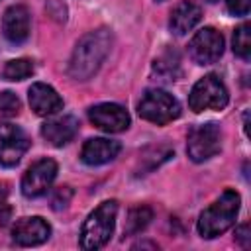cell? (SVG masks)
<instances>
[{"instance_id":"obj_9","label":"cell","mask_w":251,"mask_h":251,"mask_svg":"<svg viewBox=\"0 0 251 251\" xmlns=\"http://www.w3.org/2000/svg\"><path fill=\"white\" fill-rule=\"evenodd\" d=\"M29 149V137L14 124H0V165L14 167Z\"/></svg>"},{"instance_id":"obj_7","label":"cell","mask_w":251,"mask_h":251,"mask_svg":"<svg viewBox=\"0 0 251 251\" xmlns=\"http://www.w3.org/2000/svg\"><path fill=\"white\" fill-rule=\"evenodd\" d=\"M224 53V37L214 27H202L188 43V55L196 65H212Z\"/></svg>"},{"instance_id":"obj_18","label":"cell","mask_w":251,"mask_h":251,"mask_svg":"<svg viewBox=\"0 0 251 251\" xmlns=\"http://www.w3.org/2000/svg\"><path fill=\"white\" fill-rule=\"evenodd\" d=\"M151 220H153V210L149 206H135L127 214L124 233L126 235H137V233H141L149 226Z\"/></svg>"},{"instance_id":"obj_10","label":"cell","mask_w":251,"mask_h":251,"mask_svg":"<svg viewBox=\"0 0 251 251\" xmlns=\"http://www.w3.org/2000/svg\"><path fill=\"white\" fill-rule=\"evenodd\" d=\"M88 118L96 127H100L108 133H118V131H124L129 127L127 110L114 102H102V104L92 106L88 110Z\"/></svg>"},{"instance_id":"obj_1","label":"cell","mask_w":251,"mask_h":251,"mask_svg":"<svg viewBox=\"0 0 251 251\" xmlns=\"http://www.w3.org/2000/svg\"><path fill=\"white\" fill-rule=\"evenodd\" d=\"M112 39L114 37L108 27H98L84 33L73 49L69 61V76L75 80H88L94 76L110 53Z\"/></svg>"},{"instance_id":"obj_13","label":"cell","mask_w":251,"mask_h":251,"mask_svg":"<svg viewBox=\"0 0 251 251\" xmlns=\"http://www.w3.org/2000/svg\"><path fill=\"white\" fill-rule=\"evenodd\" d=\"M120 149H122L120 141L106 139V137H92L82 145L80 159H82V163H86L90 167H98V165L114 161L118 157Z\"/></svg>"},{"instance_id":"obj_3","label":"cell","mask_w":251,"mask_h":251,"mask_svg":"<svg viewBox=\"0 0 251 251\" xmlns=\"http://www.w3.org/2000/svg\"><path fill=\"white\" fill-rule=\"evenodd\" d=\"M116 216H118V202L116 200H106L102 202L94 212L88 214L80 227V237L78 245L84 251H96L104 247L116 227Z\"/></svg>"},{"instance_id":"obj_2","label":"cell","mask_w":251,"mask_h":251,"mask_svg":"<svg viewBox=\"0 0 251 251\" xmlns=\"http://www.w3.org/2000/svg\"><path fill=\"white\" fill-rule=\"evenodd\" d=\"M239 204H241V198L235 190H229V188L224 190L222 196L200 214L198 224H196L198 233L204 239H212L227 231L235 224Z\"/></svg>"},{"instance_id":"obj_20","label":"cell","mask_w":251,"mask_h":251,"mask_svg":"<svg viewBox=\"0 0 251 251\" xmlns=\"http://www.w3.org/2000/svg\"><path fill=\"white\" fill-rule=\"evenodd\" d=\"M33 73V63L29 59H12L4 67V78L6 80H24Z\"/></svg>"},{"instance_id":"obj_27","label":"cell","mask_w":251,"mask_h":251,"mask_svg":"<svg viewBox=\"0 0 251 251\" xmlns=\"http://www.w3.org/2000/svg\"><path fill=\"white\" fill-rule=\"evenodd\" d=\"M145 247H149V249H157V245H155V243H149V241H139V243H135L131 249H145Z\"/></svg>"},{"instance_id":"obj_25","label":"cell","mask_w":251,"mask_h":251,"mask_svg":"<svg viewBox=\"0 0 251 251\" xmlns=\"http://www.w3.org/2000/svg\"><path fill=\"white\" fill-rule=\"evenodd\" d=\"M226 4L233 16H247L251 8V0H226Z\"/></svg>"},{"instance_id":"obj_6","label":"cell","mask_w":251,"mask_h":251,"mask_svg":"<svg viewBox=\"0 0 251 251\" xmlns=\"http://www.w3.org/2000/svg\"><path fill=\"white\" fill-rule=\"evenodd\" d=\"M222 149V129L218 124L208 122L190 129L186 141V153L194 163L208 161Z\"/></svg>"},{"instance_id":"obj_15","label":"cell","mask_w":251,"mask_h":251,"mask_svg":"<svg viewBox=\"0 0 251 251\" xmlns=\"http://www.w3.org/2000/svg\"><path fill=\"white\" fill-rule=\"evenodd\" d=\"M78 131V120L75 116H59L53 118L49 122H45L41 126V135L45 141H49L55 147H63L69 141H73V137Z\"/></svg>"},{"instance_id":"obj_21","label":"cell","mask_w":251,"mask_h":251,"mask_svg":"<svg viewBox=\"0 0 251 251\" xmlns=\"http://www.w3.org/2000/svg\"><path fill=\"white\" fill-rule=\"evenodd\" d=\"M20 108H22V102L14 92H10V90L0 92V116H4V118L18 116Z\"/></svg>"},{"instance_id":"obj_4","label":"cell","mask_w":251,"mask_h":251,"mask_svg":"<svg viewBox=\"0 0 251 251\" xmlns=\"http://www.w3.org/2000/svg\"><path fill=\"white\" fill-rule=\"evenodd\" d=\"M137 114L147 122L165 126L180 116V104L163 88H147L137 104Z\"/></svg>"},{"instance_id":"obj_14","label":"cell","mask_w":251,"mask_h":251,"mask_svg":"<svg viewBox=\"0 0 251 251\" xmlns=\"http://www.w3.org/2000/svg\"><path fill=\"white\" fill-rule=\"evenodd\" d=\"M29 106L37 116H51L63 108V98L57 94V90L45 82H35L27 90Z\"/></svg>"},{"instance_id":"obj_12","label":"cell","mask_w":251,"mask_h":251,"mask_svg":"<svg viewBox=\"0 0 251 251\" xmlns=\"http://www.w3.org/2000/svg\"><path fill=\"white\" fill-rule=\"evenodd\" d=\"M29 12L25 6L22 4H16V6H10L6 12H4V18H2V33L4 37L10 41V43H24L27 37H29Z\"/></svg>"},{"instance_id":"obj_29","label":"cell","mask_w":251,"mask_h":251,"mask_svg":"<svg viewBox=\"0 0 251 251\" xmlns=\"http://www.w3.org/2000/svg\"><path fill=\"white\" fill-rule=\"evenodd\" d=\"M157 2H163V0H157Z\"/></svg>"},{"instance_id":"obj_5","label":"cell","mask_w":251,"mask_h":251,"mask_svg":"<svg viewBox=\"0 0 251 251\" xmlns=\"http://www.w3.org/2000/svg\"><path fill=\"white\" fill-rule=\"evenodd\" d=\"M229 102L227 88L224 80L210 73L202 76L188 94V106L192 112H204V110H224Z\"/></svg>"},{"instance_id":"obj_17","label":"cell","mask_w":251,"mask_h":251,"mask_svg":"<svg viewBox=\"0 0 251 251\" xmlns=\"http://www.w3.org/2000/svg\"><path fill=\"white\" fill-rule=\"evenodd\" d=\"M153 76H157L163 82H173L180 76V57L178 53L173 51H165L159 59L153 61V69H151Z\"/></svg>"},{"instance_id":"obj_28","label":"cell","mask_w":251,"mask_h":251,"mask_svg":"<svg viewBox=\"0 0 251 251\" xmlns=\"http://www.w3.org/2000/svg\"><path fill=\"white\" fill-rule=\"evenodd\" d=\"M206 2H218V0H206Z\"/></svg>"},{"instance_id":"obj_23","label":"cell","mask_w":251,"mask_h":251,"mask_svg":"<svg viewBox=\"0 0 251 251\" xmlns=\"http://www.w3.org/2000/svg\"><path fill=\"white\" fill-rule=\"evenodd\" d=\"M12 216V206L8 204V182H0V222L8 224Z\"/></svg>"},{"instance_id":"obj_26","label":"cell","mask_w":251,"mask_h":251,"mask_svg":"<svg viewBox=\"0 0 251 251\" xmlns=\"http://www.w3.org/2000/svg\"><path fill=\"white\" fill-rule=\"evenodd\" d=\"M235 241H237L239 245H243V247H249L251 235H249V226H247V224H243V226H239V227L235 229Z\"/></svg>"},{"instance_id":"obj_8","label":"cell","mask_w":251,"mask_h":251,"mask_svg":"<svg viewBox=\"0 0 251 251\" xmlns=\"http://www.w3.org/2000/svg\"><path fill=\"white\" fill-rule=\"evenodd\" d=\"M55 176H57V163L53 159H39V161H35L24 173V178H22V192H24V196H27V198L43 196L51 188Z\"/></svg>"},{"instance_id":"obj_24","label":"cell","mask_w":251,"mask_h":251,"mask_svg":"<svg viewBox=\"0 0 251 251\" xmlns=\"http://www.w3.org/2000/svg\"><path fill=\"white\" fill-rule=\"evenodd\" d=\"M71 196H73V190H71L69 186H61V188H57V192H55V196H53V200H51L53 210H63V208H67Z\"/></svg>"},{"instance_id":"obj_22","label":"cell","mask_w":251,"mask_h":251,"mask_svg":"<svg viewBox=\"0 0 251 251\" xmlns=\"http://www.w3.org/2000/svg\"><path fill=\"white\" fill-rule=\"evenodd\" d=\"M45 10H47V14H49L55 22H59V24H65V22H67V6H65L61 0H47Z\"/></svg>"},{"instance_id":"obj_16","label":"cell","mask_w":251,"mask_h":251,"mask_svg":"<svg viewBox=\"0 0 251 251\" xmlns=\"http://www.w3.org/2000/svg\"><path fill=\"white\" fill-rule=\"evenodd\" d=\"M202 20V10L198 4L190 2V0H182L178 2L169 18V27L175 35H184L188 33L198 22Z\"/></svg>"},{"instance_id":"obj_19","label":"cell","mask_w":251,"mask_h":251,"mask_svg":"<svg viewBox=\"0 0 251 251\" xmlns=\"http://www.w3.org/2000/svg\"><path fill=\"white\" fill-rule=\"evenodd\" d=\"M233 53L245 61L251 57V25L249 24H241L233 31Z\"/></svg>"},{"instance_id":"obj_11","label":"cell","mask_w":251,"mask_h":251,"mask_svg":"<svg viewBox=\"0 0 251 251\" xmlns=\"http://www.w3.org/2000/svg\"><path fill=\"white\" fill-rule=\"evenodd\" d=\"M49 235H51V226L39 216L20 218L12 227V239L22 247L41 245L49 239Z\"/></svg>"}]
</instances>
